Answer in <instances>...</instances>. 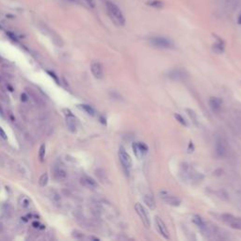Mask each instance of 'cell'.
<instances>
[{"label":"cell","mask_w":241,"mask_h":241,"mask_svg":"<svg viewBox=\"0 0 241 241\" xmlns=\"http://www.w3.org/2000/svg\"><path fill=\"white\" fill-rule=\"evenodd\" d=\"M29 100V95L27 94V93H24L21 94V101L24 103L27 102V101Z\"/></svg>","instance_id":"83f0119b"},{"label":"cell","mask_w":241,"mask_h":241,"mask_svg":"<svg viewBox=\"0 0 241 241\" xmlns=\"http://www.w3.org/2000/svg\"><path fill=\"white\" fill-rule=\"evenodd\" d=\"M26 90H27V94L30 96V97L32 98V100L34 101V102H35L37 105H43V102H42V98H41L40 96L38 95L36 93H34V91H33V90H31V89H29V88H27Z\"/></svg>","instance_id":"e0dca14e"},{"label":"cell","mask_w":241,"mask_h":241,"mask_svg":"<svg viewBox=\"0 0 241 241\" xmlns=\"http://www.w3.org/2000/svg\"><path fill=\"white\" fill-rule=\"evenodd\" d=\"M146 4L148 5V6L155 8V9H162L164 7V3L162 1H160V0H148Z\"/></svg>","instance_id":"d6986e66"},{"label":"cell","mask_w":241,"mask_h":241,"mask_svg":"<svg viewBox=\"0 0 241 241\" xmlns=\"http://www.w3.org/2000/svg\"><path fill=\"white\" fill-rule=\"evenodd\" d=\"M78 107H79L82 110H83V111H85L87 114L90 115V116H94L95 111H94V109L90 107V105H79Z\"/></svg>","instance_id":"44dd1931"},{"label":"cell","mask_w":241,"mask_h":241,"mask_svg":"<svg viewBox=\"0 0 241 241\" xmlns=\"http://www.w3.org/2000/svg\"><path fill=\"white\" fill-rule=\"evenodd\" d=\"M169 77L174 81H180L184 80L186 77V73L182 69H173L169 72Z\"/></svg>","instance_id":"4fadbf2b"},{"label":"cell","mask_w":241,"mask_h":241,"mask_svg":"<svg viewBox=\"0 0 241 241\" xmlns=\"http://www.w3.org/2000/svg\"><path fill=\"white\" fill-rule=\"evenodd\" d=\"M133 151L138 158H142L148 152V146L143 142H135L133 143Z\"/></svg>","instance_id":"8fae6325"},{"label":"cell","mask_w":241,"mask_h":241,"mask_svg":"<svg viewBox=\"0 0 241 241\" xmlns=\"http://www.w3.org/2000/svg\"><path fill=\"white\" fill-rule=\"evenodd\" d=\"M105 6H107V9L108 11V14L111 17L112 21L118 26L123 27L125 25V19L122 12V11L119 9L118 6H116L114 3L111 1H107L105 2Z\"/></svg>","instance_id":"6da1fadb"},{"label":"cell","mask_w":241,"mask_h":241,"mask_svg":"<svg viewBox=\"0 0 241 241\" xmlns=\"http://www.w3.org/2000/svg\"><path fill=\"white\" fill-rule=\"evenodd\" d=\"M39 225H40L39 222H33V226H34L35 228H38V227H39Z\"/></svg>","instance_id":"1f68e13d"},{"label":"cell","mask_w":241,"mask_h":241,"mask_svg":"<svg viewBox=\"0 0 241 241\" xmlns=\"http://www.w3.org/2000/svg\"><path fill=\"white\" fill-rule=\"evenodd\" d=\"M143 201L145 202V204L149 207L150 209L153 210L156 208V202H155V199H153V197L151 195V194H146L144 195L143 197Z\"/></svg>","instance_id":"2e32d148"},{"label":"cell","mask_w":241,"mask_h":241,"mask_svg":"<svg viewBox=\"0 0 241 241\" xmlns=\"http://www.w3.org/2000/svg\"><path fill=\"white\" fill-rule=\"evenodd\" d=\"M47 183H48V174L46 172H44V173H42V174L41 175V177H40L39 185L41 186H42V187H44L47 185Z\"/></svg>","instance_id":"603a6c76"},{"label":"cell","mask_w":241,"mask_h":241,"mask_svg":"<svg viewBox=\"0 0 241 241\" xmlns=\"http://www.w3.org/2000/svg\"><path fill=\"white\" fill-rule=\"evenodd\" d=\"M68 1H70V2H76L77 0H68Z\"/></svg>","instance_id":"e575fe53"},{"label":"cell","mask_w":241,"mask_h":241,"mask_svg":"<svg viewBox=\"0 0 241 241\" xmlns=\"http://www.w3.org/2000/svg\"><path fill=\"white\" fill-rule=\"evenodd\" d=\"M186 111L189 112V117L192 119V120H193L194 123H197V116H196V113L193 111V110H191V109H186Z\"/></svg>","instance_id":"4316f807"},{"label":"cell","mask_w":241,"mask_h":241,"mask_svg":"<svg viewBox=\"0 0 241 241\" xmlns=\"http://www.w3.org/2000/svg\"><path fill=\"white\" fill-rule=\"evenodd\" d=\"M63 112H65V117H66V125L68 129L72 133L76 132V128H77V120L76 118L74 116V114L72 113L69 109H63Z\"/></svg>","instance_id":"ba28073f"},{"label":"cell","mask_w":241,"mask_h":241,"mask_svg":"<svg viewBox=\"0 0 241 241\" xmlns=\"http://www.w3.org/2000/svg\"><path fill=\"white\" fill-rule=\"evenodd\" d=\"M151 45L157 48H171L173 47V42L165 37H152L149 40Z\"/></svg>","instance_id":"5b68a950"},{"label":"cell","mask_w":241,"mask_h":241,"mask_svg":"<svg viewBox=\"0 0 241 241\" xmlns=\"http://www.w3.org/2000/svg\"><path fill=\"white\" fill-rule=\"evenodd\" d=\"M159 196L160 198L166 202V204L172 205V206H179L181 204V200L177 197L171 195V193H169L168 191L162 190L159 192Z\"/></svg>","instance_id":"9c48e42d"},{"label":"cell","mask_w":241,"mask_h":241,"mask_svg":"<svg viewBox=\"0 0 241 241\" xmlns=\"http://www.w3.org/2000/svg\"><path fill=\"white\" fill-rule=\"evenodd\" d=\"M5 166V160H4V158H3V156L0 155V167H4Z\"/></svg>","instance_id":"f546056e"},{"label":"cell","mask_w":241,"mask_h":241,"mask_svg":"<svg viewBox=\"0 0 241 241\" xmlns=\"http://www.w3.org/2000/svg\"><path fill=\"white\" fill-rule=\"evenodd\" d=\"M0 137H1L2 138H4V139H7L8 138L6 133H5V131H4V130L1 127H0Z\"/></svg>","instance_id":"f1b7e54d"},{"label":"cell","mask_w":241,"mask_h":241,"mask_svg":"<svg viewBox=\"0 0 241 241\" xmlns=\"http://www.w3.org/2000/svg\"><path fill=\"white\" fill-rule=\"evenodd\" d=\"M213 51H215L216 53H218V54H220V53H222L224 51V46H223V43L221 42H219L215 43L213 45Z\"/></svg>","instance_id":"7402d4cb"},{"label":"cell","mask_w":241,"mask_h":241,"mask_svg":"<svg viewBox=\"0 0 241 241\" xmlns=\"http://www.w3.org/2000/svg\"><path fill=\"white\" fill-rule=\"evenodd\" d=\"M80 183L82 184V186H84L85 187L90 189H94L98 186V184L96 183L94 179L87 175H83L80 178Z\"/></svg>","instance_id":"5bb4252c"},{"label":"cell","mask_w":241,"mask_h":241,"mask_svg":"<svg viewBox=\"0 0 241 241\" xmlns=\"http://www.w3.org/2000/svg\"><path fill=\"white\" fill-rule=\"evenodd\" d=\"M155 224H156V228L158 231V233H159L163 237H165L166 239L170 238V234H169L167 226L165 225L164 221L158 216H156L155 218Z\"/></svg>","instance_id":"30bf717a"},{"label":"cell","mask_w":241,"mask_h":241,"mask_svg":"<svg viewBox=\"0 0 241 241\" xmlns=\"http://www.w3.org/2000/svg\"><path fill=\"white\" fill-rule=\"evenodd\" d=\"M90 71L91 74L97 79H102L104 76V69L103 65L99 61H93L90 64Z\"/></svg>","instance_id":"7c38bea8"},{"label":"cell","mask_w":241,"mask_h":241,"mask_svg":"<svg viewBox=\"0 0 241 241\" xmlns=\"http://www.w3.org/2000/svg\"><path fill=\"white\" fill-rule=\"evenodd\" d=\"M215 152L217 156L219 157H224L227 153V144L222 137H218L216 138Z\"/></svg>","instance_id":"8992f818"},{"label":"cell","mask_w":241,"mask_h":241,"mask_svg":"<svg viewBox=\"0 0 241 241\" xmlns=\"http://www.w3.org/2000/svg\"><path fill=\"white\" fill-rule=\"evenodd\" d=\"M49 196L52 199V201H54L55 202H60L61 201V196L60 194L55 189H50L49 190Z\"/></svg>","instance_id":"ffe728a7"},{"label":"cell","mask_w":241,"mask_h":241,"mask_svg":"<svg viewBox=\"0 0 241 241\" xmlns=\"http://www.w3.org/2000/svg\"><path fill=\"white\" fill-rule=\"evenodd\" d=\"M119 159H120V162L122 164V166L123 167V169L126 172L128 173L130 169L132 168V158L130 156L129 153L126 152L124 148L120 147V150H119Z\"/></svg>","instance_id":"3957f363"},{"label":"cell","mask_w":241,"mask_h":241,"mask_svg":"<svg viewBox=\"0 0 241 241\" xmlns=\"http://www.w3.org/2000/svg\"><path fill=\"white\" fill-rule=\"evenodd\" d=\"M44 156H45V144H42L39 150V157L41 160H43Z\"/></svg>","instance_id":"d4e9b609"},{"label":"cell","mask_w":241,"mask_h":241,"mask_svg":"<svg viewBox=\"0 0 241 241\" xmlns=\"http://www.w3.org/2000/svg\"><path fill=\"white\" fill-rule=\"evenodd\" d=\"M18 202H19V205L23 207V208H28L31 204L30 199L26 195H21L20 198H19V200H18Z\"/></svg>","instance_id":"ac0fdd59"},{"label":"cell","mask_w":241,"mask_h":241,"mask_svg":"<svg viewBox=\"0 0 241 241\" xmlns=\"http://www.w3.org/2000/svg\"><path fill=\"white\" fill-rule=\"evenodd\" d=\"M237 23L239 24V25H241V14L238 16V18H237Z\"/></svg>","instance_id":"d6a6232c"},{"label":"cell","mask_w":241,"mask_h":241,"mask_svg":"<svg viewBox=\"0 0 241 241\" xmlns=\"http://www.w3.org/2000/svg\"><path fill=\"white\" fill-rule=\"evenodd\" d=\"M87 1V3H88L90 6H91V7H93L94 6V2H93V0H86Z\"/></svg>","instance_id":"4dcf8cb0"},{"label":"cell","mask_w":241,"mask_h":241,"mask_svg":"<svg viewBox=\"0 0 241 241\" xmlns=\"http://www.w3.org/2000/svg\"><path fill=\"white\" fill-rule=\"evenodd\" d=\"M174 117H175V119H176L182 125H186V123L185 119L183 118L180 114H174Z\"/></svg>","instance_id":"484cf974"},{"label":"cell","mask_w":241,"mask_h":241,"mask_svg":"<svg viewBox=\"0 0 241 241\" xmlns=\"http://www.w3.org/2000/svg\"><path fill=\"white\" fill-rule=\"evenodd\" d=\"M221 219L229 227L237 230H241V218H238V217H235L231 214H223L221 216Z\"/></svg>","instance_id":"277c9868"},{"label":"cell","mask_w":241,"mask_h":241,"mask_svg":"<svg viewBox=\"0 0 241 241\" xmlns=\"http://www.w3.org/2000/svg\"><path fill=\"white\" fill-rule=\"evenodd\" d=\"M2 230H3V225L1 222H0V232H2Z\"/></svg>","instance_id":"836d02e7"},{"label":"cell","mask_w":241,"mask_h":241,"mask_svg":"<svg viewBox=\"0 0 241 241\" xmlns=\"http://www.w3.org/2000/svg\"><path fill=\"white\" fill-rule=\"evenodd\" d=\"M222 105V101L218 97H211L209 99V107L214 112H218L220 110Z\"/></svg>","instance_id":"9a60e30c"},{"label":"cell","mask_w":241,"mask_h":241,"mask_svg":"<svg viewBox=\"0 0 241 241\" xmlns=\"http://www.w3.org/2000/svg\"><path fill=\"white\" fill-rule=\"evenodd\" d=\"M3 211H4V215L7 217V218H11V215H12V213H13V209H12V207L9 205V204H6L4 206V209H3Z\"/></svg>","instance_id":"cb8c5ba5"},{"label":"cell","mask_w":241,"mask_h":241,"mask_svg":"<svg viewBox=\"0 0 241 241\" xmlns=\"http://www.w3.org/2000/svg\"><path fill=\"white\" fill-rule=\"evenodd\" d=\"M135 210H136L137 214L138 215L139 219H141L143 225L145 226L146 228L150 227V225H151L150 216H149V213L147 212L145 207H144L141 204H139V202H137V204H135Z\"/></svg>","instance_id":"7a4b0ae2"},{"label":"cell","mask_w":241,"mask_h":241,"mask_svg":"<svg viewBox=\"0 0 241 241\" xmlns=\"http://www.w3.org/2000/svg\"><path fill=\"white\" fill-rule=\"evenodd\" d=\"M53 176H54L55 180L57 181H64L67 176H68V173H67L66 169L62 164H56L53 168Z\"/></svg>","instance_id":"52a82bcc"}]
</instances>
